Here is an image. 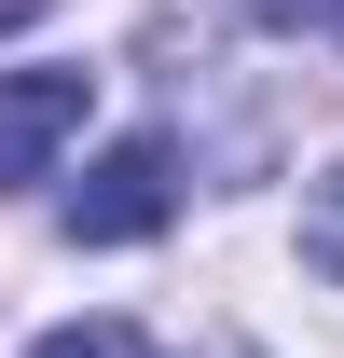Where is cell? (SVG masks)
I'll use <instances>...</instances> for the list:
<instances>
[{
	"label": "cell",
	"mask_w": 344,
	"mask_h": 358,
	"mask_svg": "<svg viewBox=\"0 0 344 358\" xmlns=\"http://www.w3.org/2000/svg\"><path fill=\"white\" fill-rule=\"evenodd\" d=\"M28 14H55V0H0V28H28Z\"/></svg>",
	"instance_id": "6"
},
{
	"label": "cell",
	"mask_w": 344,
	"mask_h": 358,
	"mask_svg": "<svg viewBox=\"0 0 344 358\" xmlns=\"http://www.w3.org/2000/svg\"><path fill=\"white\" fill-rule=\"evenodd\" d=\"M303 262H317V275L344 289V166L317 179V193H303Z\"/></svg>",
	"instance_id": "3"
},
{
	"label": "cell",
	"mask_w": 344,
	"mask_h": 358,
	"mask_svg": "<svg viewBox=\"0 0 344 358\" xmlns=\"http://www.w3.org/2000/svg\"><path fill=\"white\" fill-rule=\"evenodd\" d=\"M248 14H261V28H331L344 0H248Z\"/></svg>",
	"instance_id": "5"
},
{
	"label": "cell",
	"mask_w": 344,
	"mask_h": 358,
	"mask_svg": "<svg viewBox=\"0 0 344 358\" xmlns=\"http://www.w3.org/2000/svg\"><path fill=\"white\" fill-rule=\"evenodd\" d=\"M179 221V152L166 138H110L83 179H69V248H138V234Z\"/></svg>",
	"instance_id": "1"
},
{
	"label": "cell",
	"mask_w": 344,
	"mask_h": 358,
	"mask_svg": "<svg viewBox=\"0 0 344 358\" xmlns=\"http://www.w3.org/2000/svg\"><path fill=\"white\" fill-rule=\"evenodd\" d=\"M28 358H152V345H138L124 317H83V331H42V345H28Z\"/></svg>",
	"instance_id": "4"
},
{
	"label": "cell",
	"mask_w": 344,
	"mask_h": 358,
	"mask_svg": "<svg viewBox=\"0 0 344 358\" xmlns=\"http://www.w3.org/2000/svg\"><path fill=\"white\" fill-rule=\"evenodd\" d=\"M83 96H96V69H0V193L83 138Z\"/></svg>",
	"instance_id": "2"
}]
</instances>
